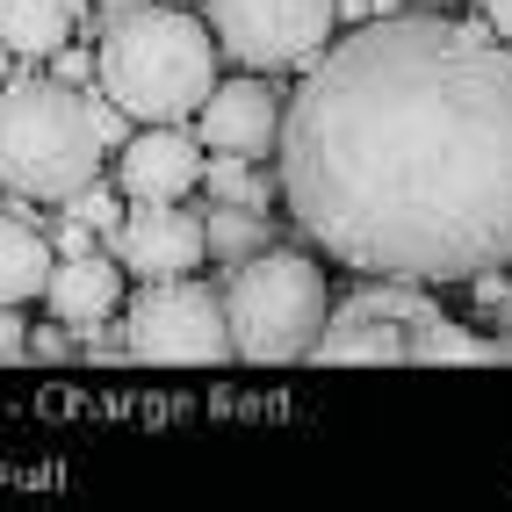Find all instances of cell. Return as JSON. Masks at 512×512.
Here are the masks:
<instances>
[{
    "mask_svg": "<svg viewBox=\"0 0 512 512\" xmlns=\"http://www.w3.org/2000/svg\"><path fill=\"white\" fill-rule=\"evenodd\" d=\"M498 361H512V339H498Z\"/></svg>",
    "mask_w": 512,
    "mask_h": 512,
    "instance_id": "d4e9b609",
    "label": "cell"
},
{
    "mask_svg": "<svg viewBox=\"0 0 512 512\" xmlns=\"http://www.w3.org/2000/svg\"><path fill=\"white\" fill-rule=\"evenodd\" d=\"M275 159L289 217L339 267L419 289L512 267V44L368 15L282 101Z\"/></svg>",
    "mask_w": 512,
    "mask_h": 512,
    "instance_id": "6da1fadb",
    "label": "cell"
},
{
    "mask_svg": "<svg viewBox=\"0 0 512 512\" xmlns=\"http://www.w3.org/2000/svg\"><path fill=\"white\" fill-rule=\"evenodd\" d=\"M202 181H210V202H246V210H267V181H253V159H238V152L202 159Z\"/></svg>",
    "mask_w": 512,
    "mask_h": 512,
    "instance_id": "2e32d148",
    "label": "cell"
},
{
    "mask_svg": "<svg viewBox=\"0 0 512 512\" xmlns=\"http://www.w3.org/2000/svg\"><path fill=\"white\" fill-rule=\"evenodd\" d=\"M109 253L123 275H145V282H174L195 275L210 238H202V210H181V202H130L109 231Z\"/></svg>",
    "mask_w": 512,
    "mask_h": 512,
    "instance_id": "52a82bcc",
    "label": "cell"
},
{
    "mask_svg": "<svg viewBox=\"0 0 512 512\" xmlns=\"http://www.w3.org/2000/svg\"><path fill=\"white\" fill-rule=\"evenodd\" d=\"M80 22V0H0V44L15 58H51Z\"/></svg>",
    "mask_w": 512,
    "mask_h": 512,
    "instance_id": "4fadbf2b",
    "label": "cell"
},
{
    "mask_svg": "<svg viewBox=\"0 0 512 512\" xmlns=\"http://www.w3.org/2000/svg\"><path fill=\"white\" fill-rule=\"evenodd\" d=\"M275 130H282V94L267 87V73L246 80H217L195 109V138L210 152H238V159H267L275 152Z\"/></svg>",
    "mask_w": 512,
    "mask_h": 512,
    "instance_id": "ba28073f",
    "label": "cell"
},
{
    "mask_svg": "<svg viewBox=\"0 0 512 512\" xmlns=\"http://www.w3.org/2000/svg\"><path fill=\"white\" fill-rule=\"evenodd\" d=\"M311 361H332V368H383V361H404V325L368 311L354 296L339 318H325V332L311 339Z\"/></svg>",
    "mask_w": 512,
    "mask_h": 512,
    "instance_id": "8fae6325",
    "label": "cell"
},
{
    "mask_svg": "<svg viewBox=\"0 0 512 512\" xmlns=\"http://www.w3.org/2000/svg\"><path fill=\"white\" fill-rule=\"evenodd\" d=\"M0 361H29V325H22V303H0Z\"/></svg>",
    "mask_w": 512,
    "mask_h": 512,
    "instance_id": "ffe728a7",
    "label": "cell"
},
{
    "mask_svg": "<svg viewBox=\"0 0 512 512\" xmlns=\"http://www.w3.org/2000/svg\"><path fill=\"white\" fill-rule=\"evenodd\" d=\"M94 80L130 123H188L202 94L217 87V37L188 8H123L101 15V51Z\"/></svg>",
    "mask_w": 512,
    "mask_h": 512,
    "instance_id": "7a4b0ae2",
    "label": "cell"
},
{
    "mask_svg": "<svg viewBox=\"0 0 512 512\" xmlns=\"http://www.w3.org/2000/svg\"><path fill=\"white\" fill-rule=\"evenodd\" d=\"M210 8V37L224 58L246 73H289L311 65L332 44V0H202Z\"/></svg>",
    "mask_w": 512,
    "mask_h": 512,
    "instance_id": "8992f818",
    "label": "cell"
},
{
    "mask_svg": "<svg viewBox=\"0 0 512 512\" xmlns=\"http://www.w3.org/2000/svg\"><path fill=\"white\" fill-rule=\"evenodd\" d=\"M404 361H440V368H476V361H498V339H476L469 325L426 311L412 332H404Z\"/></svg>",
    "mask_w": 512,
    "mask_h": 512,
    "instance_id": "5bb4252c",
    "label": "cell"
},
{
    "mask_svg": "<svg viewBox=\"0 0 512 512\" xmlns=\"http://www.w3.org/2000/svg\"><path fill=\"white\" fill-rule=\"evenodd\" d=\"M44 303L58 325H101L123 303V267L116 253H58L51 260V282H44Z\"/></svg>",
    "mask_w": 512,
    "mask_h": 512,
    "instance_id": "30bf717a",
    "label": "cell"
},
{
    "mask_svg": "<svg viewBox=\"0 0 512 512\" xmlns=\"http://www.w3.org/2000/svg\"><path fill=\"white\" fill-rule=\"evenodd\" d=\"M8 73H15V51H8V44H0V87H8Z\"/></svg>",
    "mask_w": 512,
    "mask_h": 512,
    "instance_id": "cb8c5ba5",
    "label": "cell"
},
{
    "mask_svg": "<svg viewBox=\"0 0 512 512\" xmlns=\"http://www.w3.org/2000/svg\"><path fill=\"white\" fill-rule=\"evenodd\" d=\"M51 80H65V87H87V80H94V51H80L73 37H65V44L51 51Z\"/></svg>",
    "mask_w": 512,
    "mask_h": 512,
    "instance_id": "d6986e66",
    "label": "cell"
},
{
    "mask_svg": "<svg viewBox=\"0 0 512 512\" xmlns=\"http://www.w3.org/2000/svg\"><path fill=\"white\" fill-rule=\"evenodd\" d=\"M202 238H210V253L246 260V253L267 246V224H260V210H246V202H210V210H202Z\"/></svg>",
    "mask_w": 512,
    "mask_h": 512,
    "instance_id": "9a60e30c",
    "label": "cell"
},
{
    "mask_svg": "<svg viewBox=\"0 0 512 512\" xmlns=\"http://www.w3.org/2000/svg\"><path fill=\"white\" fill-rule=\"evenodd\" d=\"M58 210L73 217V224H87V231H116V217H123V188H109V181L94 174L87 188H73V195H65Z\"/></svg>",
    "mask_w": 512,
    "mask_h": 512,
    "instance_id": "e0dca14e",
    "label": "cell"
},
{
    "mask_svg": "<svg viewBox=\"0 0 512 512\" xmlns=\"http://www.w3.org/2000/svg\"><path fill=\"white\" fill-rule=\"evenodd\" d=\"M94 174H101V138H94L87 94L65 80L8 73V87H0V188L65 202Z\"/></svg>",
    "mask_w": 512,
    "mask_h": 512,
    "instance_id": "3957f363",
    "label": "cell"
},
{
    "mask_svg": "<svg viewBox=\"0 0 512 512\" xmlns=\"http://www.w3.org/2000/svg\"><path fill=\"white\" fill-rule=\"evenodd\" d=\"M87 116H94V138H101V152H116V145L130 138V130H138V123H130L109 94H87Z\"/></svg>",
    "mask_w": 512,
    "mask_h": 512,
    "instance_id": "ac0fdd59",
    "label": "cell"
},
{
    "mask_svg": "<svg viewBox=\"0 0 512 512\" xmlns=\"http://www.w3.org/2000/svg\"><path fill=\"white\" fill-rule=\"evenodd\" d=\"M332 303H325V267L311 253H282L260 246L238 260L231 296H224V332L231 354L246 361H303L311 339L325 332Z\"/></svg>",
    "mask_w": 512,
    "mask_h": 512,
    "instance_id": "277c9868",
    "label": "cell"
},
{
    "mask_svg": "<svg viewBox=\"0 0 512 512\" xmlns=\"http://www.w3.org/2000/svg\"><path fill=\"white\" fill-rule=\"evenodd\" d=\"M123 347H130V361H159V368H202V361H224V354H231L224 296H217V289H202L195 275L145 282L138 303H130V318H123Z\"/></svg>",
    "mask_w": 512,
    "mask_h": 512,
    "instance_id": "5b68a950",
    "label": "cell"
},
{
    "mask_svg": "<svg viewBox=\"0 0 512 512\" xmlns=\"http://www.w3.org/2000/svg\"><path fill=\"white\" fill-rule=\"evenodd\" d=\"M51 238L29 224V210H0V303H29L51 282Z\"/></svg>",
    "mask_w": 512,
    "mask_h": 512,
    "instance_id": "7c38bea8",
    "label": "cell"
},
{
    "mask_svg": "<svg viewBox=\"0 0 512 512\" xmlns=\"http://www.w3.org/2000/svg\"><path fill=\"white\" fill-rule=\"evenodd\" d=\"M202 181V138L181 123H138L116 145V188L130 202H181Z\"/></svg>",
    "mask_w": 512,
    "mask_h": 512,
    "instance_id": "9c48e42d",
    "label": "cell"
},
{
    "mask_svg": "<svg viewBox=\"0 0 512 512\" xmlns=\"http://www.w3.org/2000/svg\"><path fill=\"white\" fill-rule=\"evenodd\" d=\"M29 354H37V361H58L65 339H58V332H29Z\"/></svg>",
    "mask_w": 512,
    "mask_h": 512,
    "instance_id": "7402d4cb",
    "label": "cell"
},
{
    "mask_svg": "<svg viewBox=\"0 0 512 512\" xmlns=\"http://www.w3.org/2000/svg\"><path fill=\"white\" fill-rule=\"evenodd\" d=\"M476 8H484L491 37H498V44H512V0H476Z\"/></svg>",
    "mask_w": 512,
    "mask_h": 512,
    "instance_id": "44dd1931",
    "label": "cell"
},
{
    "mask_svg": "<svg viewBox=\"0 0 512 512\" xmlns=\"http://www.w3.org/2000/svg\"><path fill=\"white\" fill-rule=\"evenodd\" d=\"M87 8H101V15H123V8H145V0H87Z\"/></svg>",
    "mask_w": 512,
    "mask_h": 512,
    "instance_id": "603a6c76",
    "label": "cell"
}]
</instances>
